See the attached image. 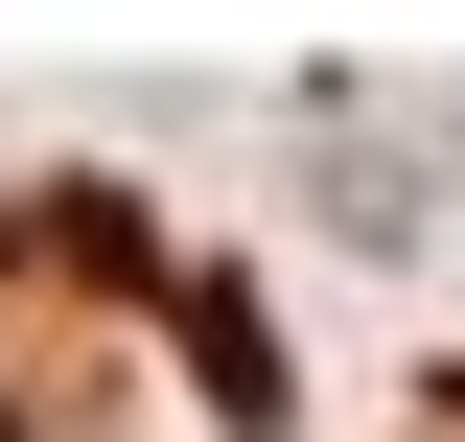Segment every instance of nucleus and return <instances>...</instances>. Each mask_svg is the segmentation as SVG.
<instances>
[{
    "label": "nucleus",
    "instance_id": "nucleus-1",
    "mask_svg": "<svg viewBox=\"0 0 465 442\" xmlns=\"http://www.w3.org/2000/svg\"><path fill=\"white\" fill-rule=\"evenodd\" d=\"M0 442H24V419H0Z\"/></svg>",
    "mask_w": 465,
    "mask_h": 442
}]
</instances>
